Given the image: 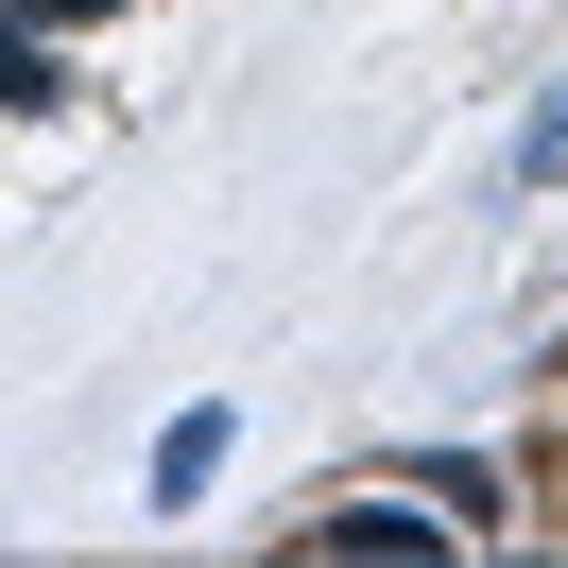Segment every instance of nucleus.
<instances>
[{
    "instance_id": "nucleus-2",
    "label": "nucleus",
    "mask_w": 568,
    "mask_h": 568,
    "mask_svg": "<svg viewBox=\"0 0 568 568\" xmlns=\"http://www.w3.org/2000/svg\"><path fill=\"white\" fill-rule=\"evenodd\" d=\"M36 104H70V70H52L36 18H0V121H36Z\"/></svg>"
},
{
    "instance_id": "nucleus-1",
    "label": "nucleus",
    "mask_w": 568,
    "mask_h": 568,
    "mask_svg": "<svg viewBox=\"0 0 568 568\" xmlns=\"http://www.w3.org/2000/svg\"><path fill=\"white\" fill-rule=\"evenodd\" d=\"M224 448H242V414H173L155 430V517H190V499L224 483Z\"/></svg>"
},
{
    "instance_id": "nucleus-3",
    "label": "nucleus",
    "mask_w": 568,
    "mask_h": 568,
    "mask_svg": "<svg viewBox=\"0 0 568 568\" xmlns=\"http://www.w3.org/2000/svg\"><path fill=\"white\" fill-rule=\"evenodd\" d=\"M311 551H430L414 499H345V517H311Z\"/></svg>"
},
{
    "instance_id": "nucleus-4",
    "label": "nucleus",
    "mask_w": 568,
    "mask_h": 568,
    "mask_svg": "<svg viewBox=\"0 0 568 568\" xmlns=\"http://www.w3.org/2000/svg\"><path fill=\"white\" fill-rule=\"evenodd\" d=\"M551 173H568V87H551V104L517 121V190H551Z\"/></svg>"
},
{
    "instance_id": "nucleus-5",
    "label": "nucleus",
    "mask_w": 568,
    "mask_h": 568,
    "mask_svg": "<svg viewBox=\"0 0 568 568\" xmlns=\"http://www.w3.org/2000/svg\"><path fill=\"white\" fill-rule=\"evenodd\" d=\"M36 18H121V0H36Z\"/></svg>"
}]
</instances>
